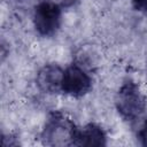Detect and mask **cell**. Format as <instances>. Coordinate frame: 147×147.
Returning <instances> with one entry per match:
<instances>
[{
    "label": "cell",
    "mask_w": 147,
    "mask_h": 147,
    "mask_svg": "<svg viewBox=\"0 0 147 147\" xmlns=\"http://www.w3.org/2000/svg\"><path fill=\"white\" fill-rule=\"evenodd\" d=\"M77 126L61 111L51 113L44 124L40 139L47 146H75Z\"/></svg>",
    "instance_id": "obj_1"
},
{
    "label": "cell",
    "mask_w": 147,
    "mask_h": 147,
    "mask_svg": "<svg viewBox=\"0 0 147 147\" xmlns=\"http://www.w3.org/2000/svg\"><path fill=\"white\" fill-rule=\"evenodd\" d=\"M115 106L123 118L134 121L146 110L147 100L139 85L132 80H127L118 88L115 96Z\"/></svg>",
    "instance_id": "obj_2"
},
{
    "label": "cell",
    "mask_w": 147,
    "mask_h": 147,
    "mask_svg": "<svg viewBox=\"0 0 147 147\" xmlns=\"http://www.w3.org/2000/svg\"><path fill=\"white\" fill-rule=\"evenodd\" d=\"M62 10L52 0L39 1L33 9V26L42 37L53 36L60 28Z\"/></svg>",
    "instance_id": "obj_3"
},
{
    "label": "cell",
    "mask_w": 147,
    "mask_h": 147,
    "mask_svg": "<svg viewBox=\"0 0 147 147\" xmlns=\"http://www.w3.org/2000/svg\"><path fill=\"white\" fill-rule=\"evenodd\" d=\"M92 87L91 76L79 64H70L64 69L62 79V92L79 98L85 95Z\"/></svg>",
    "instance_id": "obj_4"
},
{
    "label": "cell",
    "mask_w": 147,
    "mask_h": 147,
    "mask_svg": "<svg viewBox=\"0 0 147 147\" xmlns=\"http://www.w3.org/2000/svg\"><path fill=\"white\" fill-rule=\"evenodd\" d=\"M64 69L59 64L49 63L41 67L36 76V84L38 88L47 94H53L62 91V79Z\"/></svg>",
    "instance_id": "obj_5"
},
{
    "label": "cell",
    "mask_w": 147,
    "mask_h": 147,
    "mask_svg": "<svg viewBox=\"0 0 147 147\" xmlns=\"http://www.w3.org/2000/svg\"><path fill=\"white\" fill-rule=\"evenodd\" d=\"M106 144L107 136L101 126L88 123L77 129L75 146H105Z\"/></svg>",
    "instance_id": "obj_6"
},
{
    "label": "cell",
    "mask_w": 147,
    "mask_h": 147,
    "mask_svg": "<svg viewBox=\"0 0 147 147\" xmlns=\"http://www.w3.org/2000/svg\"><path fill=\"white\" fill-rule=\"evenodd\" d=\"M138 140L142 146H147V118L141 123L139 130H138Z\"/></svg>",
    "instance_id": "obj_7"
},
{
    "label": "cell",
    "mask_w": 147,
    "mask_h": 147,
    "mask_svg": "<svg viewBox=\"0 0 147 147\" xmlns=\"http://www.w3.org/2000/svg\"><path fill=\"white\" fill-rule=\"evenodd\" d=\"M136 9L147 13V0H131Z\"/></svg>",
    "instance_id": "obj_8"
}]
</instances>
